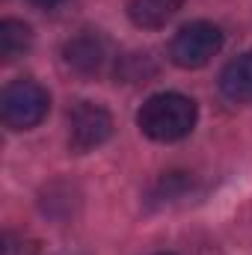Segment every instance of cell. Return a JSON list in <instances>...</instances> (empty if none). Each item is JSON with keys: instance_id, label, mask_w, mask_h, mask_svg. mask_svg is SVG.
<instances>
[{"instance_id": "obj_5", "label": "cell", "mask_w": 252, "mask_h": 255, "mask_svg": "<svg viewBox=\"0 0 252 255\" xmlns=\"http://www.w3.org/2000/svg\"><path fill=\"white\" fill-rule=\"evenodd\" d=\"M220 92L232 104H252V51L226 63L220 71Z\"/></svg>"}, {"instance_id": "obj_4", "label": "cell", "mask_w": 252, "mask_h": 255, "mask_svg": "<svg viewBox=\"0 0 252 255\" xmlns=\"http://www.w3.org/2000/svg\"><path fill=\"white\" fill-rule=\"evenodd\" d=\"M113 136V116L92 101H77L68 110V145L77 154H86L104 145Z\"/></svg>"}, {"instance_id": "obj_1", "label": "cell", "mask_w": 252, "mask_h": 255, "mask_svg": "<svg viewBox=\"0 0 252 255\" xmlns=\"http://www.w3.org/2000/svg\"><path fill=\"white\" fill-rule=\"evenodd\" d=\"M196 119H199L196 101L181 95V92H157L136 113L139 130L154 142H178V139H184L196 128Z\"/></svg>"}, {"instance_id": "obj_9", "label": "cell", "mask_w": 252, "mask_h": 255, "mask_svg": "<svg viewBox=\"0 0 252 255\" xmlns=\"http://www.w3.org/2000/svg\"><path fill=\"white\" fill-rule=\"evenodd\" d=\"M36 6H45V9H51V6H60L63 0H33Z\"/></svg>"}, {"instance_id": "obj_8", "label": "cell", "mask_w": 252, "mask_h": 255, "mask_svg": "<svg viewBox=\"0 0 252 255\" xmlns=\"http://www.w3.org/2000/svg\"><path fill=\"white\" fill-rule=\"evenodd\" d=\"M30 45H33V30H30L24 21L6 18V21L0 24V57H3L6 63L24 57V54L30 51Z\"/></svg>"}, {"instance_id": "obj_2", "label": "cell", "mask_w": 252, "mask_h": 255, "mask_svg": "<svg viewBox=\"0 0 252 255\" xmlns=\"http://www.w3.org/2000/svg\"><path fill=\"white\" fill-rule=\"evenodd\" d=\"M51 110V95L42 83L30 80V77H21V80H12L3 95H0V116L6 128L12 130H30L36 128Z\"/></svg>"}, {"instance_id": "obj_10", "label": "cell", "mask_w": 252, "mask_h": 255, "mask_svg": "<svg viewBox=\"0 0 252 255\" xmlns=\"http://www.w3.org/2000/svg\"><path fill=\"white\" fill-rule=\"evenodd\" d=\"M157 255H172V253H157Z\"/></svg>"}, {"instance_id": "obj_3", "label": "cell", "mask_w": 252, "mask_h": 255, "mask_svg": "<svg viewBox=\"0 0 252 255\" xmlns=\"http://www.w3.org/2000/svg\"><path fill=\"white\" fill-rule=\"evenodd\" d=\"M223 51V30L211 21H190L169 42V60L178 68H202Z\"/></svg>"}, {"instance_id": "obj_7", "label": "cell", "mask_w": 252, "mask_h": 255, "mask_svg": "<svg viewBox=\"0 0 252 255\" xmlns=\"http://www.w3.org/2000/svg\"><path fill=\"white\" fill-rule=\"evenodd\" d=\"M184 0H127V18L139 30H157L169 24Z\"/></svg>"}, {"instance_id": "obj_6", "label": "cell", "mask_w": 252, "mask_h": 255, "mask_svg": "<svg viewBox=\"0 0 252 255\" xmlns=\"http://www.w3.org/2000/svg\"><path fill=\"white\" fill-rule=\"evenodd\" d=\"M104 60H107V45L95 33H83V36H77V39H71L65 45V63L74 71H80V74L101 71Z\"/></svg>"}]
</instances>
